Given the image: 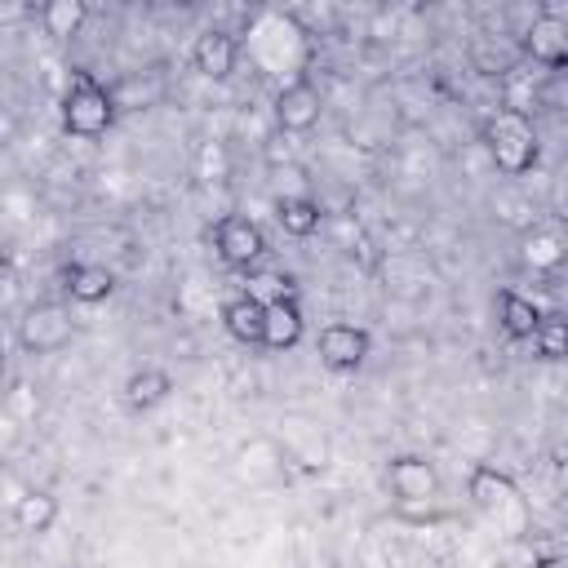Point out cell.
<instances>
[{"mask_svg": "<svg viewBox=\"0 0 568 568\" xmlns=\"http://www.w3.org/2000/svg\"><path fill=\"white\" fill-rule=\"evenodd\" d=\"M479 138H484L488 160H493L506 178H524V173H532V164H537V155H541L537 129H532V120H528L519 106H497V111L484 120Z\"/></svg>", "mask_w": 568, "mask_h": 568, "instance_id": "obj_1", "label": "cell"}, {"mask_svg": "<svg viewBox=\"0 0 568 568\" xmlns=\"http://www.w3.org/2000/svg\"><path fill=\"white\" fill-rule=\"evenodd\" d=\"M115 124V98L89 71H75L62 93V129L71 138H102Z\"/></svg>", "mask_w": 568, "mask_h": 568, "instance_id": "obj_2", "label": "cell"}, {"mask_svg": "<svg viewBox=\"0 0 568 568\" xmlns=\"http://www.w3.org/2000/svg\"><path fill=\"white\" fill-rule=\"evenodd\" d=\"M75 337V324H71V311L58 306V302H31L18 320V346L27 355H53L62 351L67 342Z\"/></svg>", "mask_w": 568, "mask_h": 568, "instance_id": "obj_3", "label": "cell"}, {"mask_svg": "<svg viewBox=\"0 0 568 568\" xmlns=\"http://www.w3.org/2000/svg\"><path fill=\"white\" fill-rule=\"evenodd\" d=\"M386 488L399 506H430L439 497V470L422 453H399L386 462Z\"/></svg>", "mask_w": 568, "mask_h": 568, "instance_id": "obj_4", "label": "cell"}, {"mask_svg": "<svg viewBox=\"0 0 568 568\" xmlns=\"http://www.w3.org/2000/svg\"><path fill=\"white\" fill-rule=\"evenodd\" d=\"M213 248H217V257H222L226 266L253 271V266L262 262V253H266V235H262V226H257L253 217L226 213V217L213 226Z\"/></svg>", "mask_w": 568, "mask_h": 568, "instance_id": "obj_5", "label": "cell"}, {"mask_svg": "<svg viewBox=\"0 0 568 568\" xmlns=\"http://www.w3.org/2000/svg\"><path fill=\"white\" fill-rule=\"evenodd\" d=\"M524 53L546 71H568V18L564 13H537L524 27Z\"/></svg>", "mask_w": 568, "mask_h": 568, "instance_id": "obj_6", "label": "cell"}, {"mask_svg": "<svg viewBox=\"0 0 568 568\" xmlns=\"http://www.w3.org/2000/svg\"><path fill=\"white\" fill-rule=\"evenodd\" d=\"M320 115H324V93L315 80L302 75L275 93V124L284 133H311L320 124Z\"/></svg>", "mask_w": 568, "mask_h": 568, "instance_id": "obj_7", "label": "cell"}, {"mask_svg": "<svg viewBox=\"0 0 568 568\" xmlns=\"http://www.w3.org/2000/svg\"><path fill=\"white\" fill-rule=\"evenodd\" d=\"M315 351H320V364L328 373H355L368 359V333L359 324H342L337 320V324H324L320 328Z\"/></svg>", "mask_w": 568, "mask_h": 568, "instance_id": "obj_8", "label": "cell"}, {"mask_svg": "<svg viewBox=\"0 0 568 568\" xmlns=\"http://www.w3.org/2000/svg\"><path fill=\"white\" fill-rule=\"evenodd\" d=\"M466 493H470V501H475L479 510H488V515H501V510H524V501H519V484H515L506 470L488 466V462H479V466L470 470Z\"/></svg>", "mask_w": 568, "mask_h": 568, "instance_id": "obj_9", "label": "cell"}, {"mask_svg": "<svg viewBox=\"0 0 568 568\" xmlns=\"http://www.w3.org/2000/svg\"><path fill=\"white\" fill-rule=\"evenodd\" d=\"M235 62H240V44H235L231 31L204 27V31L195 36V44H191V67H195L204 80H226V75L235 71Z\"/></svg>", "mask_w": 568, "mask_h": 568, "instance_id": "obj_10", "label": "cell"}, {"mask_svg": "<svg viewBox=\"0 0 568 568\" xmlns=\"http://www.w3.org/2000/svg\"><path fill=\"white\" fill-rule=\"evenodd\" d=\"M519 257H524V266H532V271H559V266L568 262V231H564V226H550V222L524 231Z\"/></svg>", "mask_w": 568, "mask_h": 568, "instance_id": "obj_11", "label": "cell"}, {"mask_svg": "<svg viewBox=\"0 0 568 568\" xmlns=\"http://www.w3.org/2000/svg\"><path fill=\"white\" fill-rule=\"evenodd\" d=\"M62 288H67L71 302H80V306H98V302L111 297L115 275H111L102 262H71V266L62 271Z\"/></svg>", "mask_w": 568, "mask_h": 568, "instance_id": "obj_12", "label": "cell"}, {"mask_svg": "<svg viewBox=\"0 0 568 568\" xmlns=\"http://www.w3.org/2000/svg\"><path fill=\"white\" fill-rule=\"evenodd\" d=\"M222 328L235 342H244V346H262V337H266V306L257 297H248V293H235L222 306Z\"/></svg>", "mask_w": 568, "mask_h": 568, "instance_id": "obj_13", "label": "cell"}, {"mask_svg": "<svg viewBox=\"0 0 568 568\" xmlns=\"http://www.w3.org/2000/svg\"><path fill=\"white\" fill-rule=\"evenodd\" d=\"M497 324H501V333H506L510 342H532V333H537V324H541V311H537L532 297H524V293H515V288H501V293H497Z\"/></svg>", "mask_w": 568, "mask_h": 568, "instance_id": "obj_14", "label": "cell"}, {"mask_svg": "<svg viewBox=\"0 0 568 568\" xmlns=\"http://www.w3.org/2000/svg\"><path fill=\"white\" fill-rule=\"evenodd\" d=\"M302 328H306V320H302L297 297L271 302V306H266V337H262V346H266V351H293V346L302 342Z\"/></svg>", "mask_w": 568, "mask_h": 568, "instance_id": "obj_15", "label": "cell"}, {"mask_svg": "<svg viewBox=\"0 0 568 568\" xmlns=\"http://www.w3.org/2000/svg\"><path fill=\"white\" fill-rule=\"evenodd\" d=\"M169 390H173V377H169L160 364H146V368L129 373V382H124V404H129L133 413H151L155 404L169 399Z\"/></svg>", "mask_w": 568, "mask_h": 568, "instance_id": "obj_16", "label": "cell"}, {"mask_svg": "<svg viewBox=\"0 0 568 568\" xmlns=\"http://www.w3.org/2000/svg\"><path fill=\"white\" fill-rule=\"evenodd\" d=\"M13 524L22 528V532H49L53 524H58V497L49 493V488H27L18 501H13Z\"/></svg>", "mask_w": 568, "mask_h": 568, "instance_id": "obj_17", "label": "cell"}, {"mask_svg": "<svg viewBox=\"0 0 568 568\" xmlns=\"http://www.w3.org/2000/svg\"><path fill=\"white\" fill-rule=\"evenodd\" d=\"M275 217H280V226H284L288 235H297V240L315 235L320 222H324V213H320V204H315L311 195H280V200H275Z\"/></svg>", "mask_w": 568, "mask_h": 568, "instance_id": "obj_18", "label": "cell"}, {"mask_svg": "<svg viewBox=\"0 0 568 568\" xmlns=\"http://www.w3.org/2000/svg\"><path fill=\"white\" fill-rule=\"evenodd\" d=\"M84 18H89V4H84V0H49V4H40V27H44V36H53V40L80 36Z\"/></svg>", "mask_w": 568, "mask_h": 568, "instance_id": "obj_19", "label": "cell"}, {"mask_svg": "<svg viewBox=\"0 0 568 568\" xmlns=\"http://www.w3.org/2000/svg\"><path fill=\"white\" fill-rule=\"evenodd\" d=\"M532 351L546 364H564L568 359V320L564 315H541V324L532 333Z\"/></svg>", "mask_w": 568, "mask_h": 568, "instance_id": "obj_20", "label": "cell"}, {"mask_svg": "<svg viewBox=\"0 0 568 568\" xmlns=\"http://www.w3.org/2000/svg\"><path fill=\"white\" fill-rule=\"evenodd\" d=\"M244 293L257 297L262 306L284 302V297H293V275H284V271H253L248 284H244Z\"/></svg>", "mask_w": 568, "mask_h": 568, "instance_id": "obj_21", "label": "cell"}]
</instances>
